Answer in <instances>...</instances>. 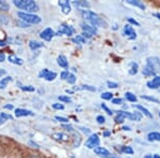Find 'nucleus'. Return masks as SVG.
I'll list each match as a JSON object with an SVG mask.
<instances>
[{
	"label": "nucleus",
	"instance_id": "13",
	"mask_svg": "<svg viewBox=\"0 0 160 158\" xmlns=\"http://www.w3.org/2000/svg\"><path fill=\"white\" fill-rule=\"evenodd\" d=\"M81 27H82V30L83 32H87V33H90L91 35L93 34H96L97 32V29L95 27H93L91 25H88V24H81Z\"/></svg>",
	"mask_w": 160,
	"mask_h": 158
},
{
	"label": "nucleus",
	"instance_id": "45",
	"mask_svg": "<svg viewBox=\"0 0 160 158\" xmlns=\"http://www.w3.org/2000/svg\"><path fill=\"white\" fill-rule=\"evenodd\" d=\"M68 75H69V73L68 71H64V72H62L61 73V78L62 79H66L68 77Z\"/></svg>",
	"mask_w": 160,
	"mask_h": 158
},
{
	"label": "nucleus",
	"instance_id": "15",
	"mask_svg": "<svg viewBox=\"0 0 160 158\" xmlns=\"http://www.w3.org/2000/svg\"><path fill=\"white\" fill-rule=\"evenodd\" d=\"M58 64L61 67H64V69H66V67L68 66V59H66V57L63 56V55L59 56L58 57Z\"/></svg>",
	"mask_w": 160,
	"mask_h": 158
},
{
	"label": "nucleus",
	"instance_id": "43",
	"mask_svg": "<svg viewBox=\"0 0 160 158\" xmlns=\"http://www.w3.org/2000/svg\"><path fill=\"white\" fill-rule=\"evenodd\" d=\"M96 121L98 122L99 124H104L105 123V116H102V115H98L96 118Z\"/></svg>",
	"mask_w": 160,
	"mask_h": 158
},
{
	"label": "nucleus",
	"instance_id": "1",
	"mask_svg": "<svg viewBox=\"0 0 160 158\" xmlns=\"http://www.w3.org/2000/svg\"><path fill=\"white\" fill-rule=\"evenodd\" d=\"M82 15H83V17L88 22L91 23V26H93V27L96 28V27H102H102H107V24H106L105 20L102 17H99L96 13L92 11H83L82 12Z\"/></svg>",
	"mask_w": 160,
	"mask_h": 158
},
{
	"label": "nucleus",
	"instance_id": "42",
	"mask_svg": "<svg viewBox=\"0 0 160 158\" xmlns=\"http://www.w3.org/2000/svg\"><path fill=\"white\" fill-rule=\"evenodd\" d=\"M0 116H1V118H3L4 120H12V115H8V113H1V115H0Z\"/></svg>",
	"mask_w": 160,
	"mask_h": 158
},
{
	"label": "nucleus",
	"instance_id": "16",
	"mask_svg": "<svg viewBox=\"0 0 160 158\" xmlns=\"http://www.w3.org/2000/svg\"><path fill=\"white\" fill-rule=\"evenodd\" d=\"M127 3L131 4V6H135V7L139 8V9H141V10H145V4H144L142 1H137V0H128Z\"/></svg>",
	"mask_w": 160,
	"mask_h": 158
},
{
	"label": "nucleus",
	"instance_id": "51",
	"mask_svg": "<svg viewBox=\"0 0 160 158\" xmlns=\"http://www.w3.org/2000/svg\"><path fill=\"white\" fill-rule=\"evenodd\" d=\"M4 122H6V120H4L3 118H1V116H0V125H2V124H3Z\"/></svg>",
	"mask_w": 160,
	"mask_h": 158
},
{
	"label": "nucleus",
	"instance_id": "52",
	"mask_svg": "<svg viewBox=\"0 0 160 158\" xmlns=\"http://www.w3.org/2000/svg\"><path fill=\"white\" fill-rule=\"evenodd\" d=\"M110 135H111L110 131H105V133H104V136H105V137H109Z\"/></svg>",
	"mask_w": 160,
	"mask_h": 158
},
{
	"label": "nucleus",
	"instance_id": "3",
	"mask_svg": "<svg viewBox=\"0 0 160 158\" xmlns=\"http://www.w3.org/2000/svg\"><path fill=\"white\" fill-rule=\"evenodd\" d=\"M18 17L22 20H24L26 23H29V24H38L41 23V17L34 14H29V13L26 12H18Z\"/></svg>",
	"mask_w": 160,
	"mask_h": 158
},
{
	"label": "nucleus",
	"instance_id": "53",
	"mask_svg": "<svg viewBox=\"0 0 160 158\" xmlns=\"http://www.w3.org/2000/svg\"><path fill=\"white\" fill-rule=\"evenodd\" d=\"M123 129L127 131V130H130V127H129V126H123Z\"/></svg>",
	"mask_w": 160,
	"mask_h": 158
},
{
	"label": "nucleus",
	"instance_id": "27",
	"mask_svg": "<svg viewBox=\"0 0 160 158\" xmlns=\"http://www.w3.org/2000/svg\"><path fill=\"white\" fill-rule=\"evenodd\" d=\"M72 41H73L74 43H77V44H84L86 43V38L82 37V35H77V37L74 38Z\"/></svg>",
	"mask_w": 160,
	"mask_h": 158
},
{
	"label": "nucleus",
	"instance_id": "35",
	"mask_svg": "<svg viewBox=\"0 0 160 158\" xmlns=\"http://www.w3.org/2000/svg\"><path fill=\"white\" fill-rule=\"evenodd\" d=\"M59 100L61 102H64V103H71L72 102V98L68 97V96H59Z\"/></svg>",
	"mask_w": 160,
	"mask_h": 158
},
{
	"label": "nucleus",
	"instance_id": "48",
	"mask_svg": "<svg viewBox=\"0 0 160 158\" xmlns=\"http://www.w3.org/2000/svg\"><path fill=\"white\" fill-rule=\"evenodd\" d=\"M4 60H6V55L0 51V62H3Z\"/></svg>",
	"mask_w": 160,
	"mask_h": 158
},
{
	"label": "nucleus",
	"instance_id": "20",
	"mask_svg": "<svg viewBox=\"0 0 160 158\" xmlns=\"http://www.w3.org/2000/svg\"><path fill=\"white\" fill-rule=\"evenodd\" d=\"M52 138H55L56 140H59V141H68L69 137L68 135H64V134H53Z\"/></svg>",
	"mask_w": 160,
	"mask_h": 158
},
{
	"label": "nucleus",
	"instance_id": "38",
	"mask_svg": "<svg viewBox=\"0 0 160 158\" xmlns=\"http://www.w3.org/2000/svg\"><path fill=\"white\" fill-rule=\"evenodd\" d=\"M102 109H104V110L106 111V112L108 113V115H112V113H113L112 111H111V110L109 109V108H108L107 106L105 105V104H102Z\"/></svg>",
	"mask_w": 160,
	"mask_h": 158
},
{
	"label": "nucleus",
	"instance_id": "33",
	"mask_svg": "<svg viewBox=\"0 0 160 158\" xmlns=\"http://www.w3.org/2000/svg\"><path fill=\"white\" fill-rule=\"evenodd\" d=\"M122 152L126 153V154H132L133 150L130 146H122Z\"/></svg>",
	"mask_w": 160,
	"mask_h": 158
},
{
	"label": "nucleus",
	"instance_id": "21",
	"mask_svg": "<svg viewBox=\"0 0 160 158\" xmlns=\"http://www.w3.org/2000/svg\"><path fill=\"white\" fill-rule=\"evenodd\" d=\"M29 46H30V48L32 49V50H35V49L42 47L43 44L41 42H38V41H35V40H31L29 42Z\"/></svg>",
	"mask_w": 160,
	"mask_h": 158
},
{
	"label": "nucleus",
	"instance_id": "41",
	"mask_svg": "<svg viewBox=\"0 0 160 158\" xmlns=\"http://www.w3.org/2000/svg\"><path fill=\"white\" fill-rule=\"evenodd\" d=\"M56 120H58L60 122H63V123H68V119L63 118V116H58V115L56 116Z\"/></svg>",
	"mask_w": 160,
	"mask_h": 158
},
{
	"label": "nucleus",
	"instance_id": "7",
	"mask_svg": "<svg viewBox=\"0 0 160 158\" xmlns=\"http://www.w3.org/2000/svg\"><path fill=\"white\" fill-rule=\"evenodd\" d=\"M40 77L46 79L47 81H52V80L57 77V74L55 73V72H51V71H49V69H45L40 73Z\"/></svg>",
	"mask_w": 160,
	"mask_h": 158
},
{
	"label": "nucleus",
	"instance_id": "8",
	"mask_svg": "<svg viewBox=\"0 0 160 158\" xmlns=\"http://www.w3.org/2000/svg\"><path fill=\"white\" fill-rule=\"evenodd\" d=\"M124 34L128 38H130V40H136L137 38L136 31L133 30V28L131 27L130 25H126L125 27H124Z\"/></svg>",
	"mask_w": 160,
	"mask_h": 158
},
{
	"label": "nucleus",
	"instance_id": "46",
	"mask_svg": "<svg viewBox=\"0 0 160 158\" xmlns=\"http://www.w3.org/2000/svg\"><path fill=\"white\" fill-rule=\"evenodd\" d=\"M112 104H114V105H120V104H122V99H121V98H114V99H112Z\"/></svg>",
	"mask_w": 160,
	"mask_h": 158
},
{
	"label": "nucleus",
	"instance_id": "25",
	"mask_svg": "<svg viewBox=\"0 0 160 158\" xmlns=\"http://www.w3.org/2000/svg\"><path fill=\"white\" fill-rule=\"evenodd\" d=\"M125 97H126V99L127 100H129V102H132V103H135L137 102V96L133 93H131V92H127L125 94Z\"/></svg>",
	"mask_w": 160,
	"mask_h": 158
},
{
	"label": "nucleus",
	"instance_id": "56",
	"mask_svg": "<svg viewBox=\"0 0 160 158\" xmlns=\"http://www.w3.org/2000/svg\"><path fill=\"white\" fill-rule=\"evenodd\" d=\"M66 93H69V94H72L73 91H71V90H66Z\"/></svg>",
	"mask_w": 160,
	"mask_h": 158
},
{
	"label": "nucleus",
	"instance_id": "17",
	"mask_svg": "<svg viewBox=\"0 0 160 158\" xmlns=\"http://www.w3.org/2000/svg\"><path fill=\"white\" fill-rule=\"evenodd\" d=\"M133 108H136V109L140 110L142 113H144L146 116H148V118H153V115H152V113L149 112V111L146 109V108H144L143 106H140V105H133Z\"/></svg>",
	"mask_w": 160,
	"mask_h": 158
},
{
	"label": "nucleus",
	"instance_id": "18",
	"mask_svg": "<svg viewBox=\"0 0 160 158\" xmlns=\"http://www.w3.org/2000/svg\"><path fill=\"white\" fill-rule=\"evenodd\" d=\"M148 141H160V134L153 131V133H149L148 135Z\"/></svg>",
	"mask_w": 160,
	"mask_h": 158
},
{
	"label": "nucleus",
	"instance_id": "58",
	"mask_svg": "<svg viewBox=\"0 0 160 158\" xmlns=\"http://www.w3.org/2000/svg\"><path fill=\"white\" fill-rule=\"evenodd\" d=\"M153 158H160V156H159V155H154Z\"/></svg>",
	"mask_w": 160,
	"mask_h": 158
},
{
	"label": "nucleus",
	"instance_id": "29",
	"mask_svg": "<svg viewBox=\"0 0 160 158\" xmlns=\"http://www.w3.org/2000/svg\"><path fill=\"white\" fill-rule=\"evenodd\" d=\"M112 96H113V94H112V93H110V92H104L102 95H100V97H102V99H106V100L111 99Z\"/></svg>",
	"mask_w": 160,
	"mask_h": 158
},
{
	"label": "nucleus",
	"instance_id": "54",
	"mask_svg": "<svg viewBox=\"0 0 160 158\" xmlns=\"http://www.w3.org/2000/svg\"><path fill=\"white\" fill-rule=\"evenodd\" d=\"M153 15H154V16H156L157 18L160 20V14H159V13H155V14H153Z\"/></svg>",
	"mask_w": 160,
	"mask_h": 158
},
{
	"label": "nucleus",
	"instance_id": "31",
	"mask_svg": "<svg viewBox=\"0 0 160 158\" xmlns=\"http://www.w3.org/2000/svg\"><path fill=\"white\" fill-rule=\"evenodd\" d=\"M20 89H22V91H27V92H33V91H34V87H32V85H22V87H20Z\"/></svg>",
	"mask_w": 160,
	"mask_h": 158
},
{
	"label": "nucleus",
	"instance_id": "57",
	"mask_svg": "<svg viewBox=\"0 0 160 158\" xmlns=\"http://www.w3.org/2000/svg\"><path fill=\"white\" fill-rule=\"evenodd\" d=\"M144 158H152V156H151V155H146V156H144Z\"/></svg>",
	"mask_w": 160,
	"mask_h": 158
},
{
	"label": "nucleus",
	"instance_id": "10",
	"mask_svg": "<svg viewBox=\"0 0 160 158\" xmlns=\"http://www.w3.org/2000/svg\"><path fill=\"white\" fill-rule=\"evenodd\" d=\"M94 152H95V154L98 155L99 157H102V158H108V157H111L110 152L108 151L107 149H105V147H102V146L95 147V149H94Z\"/></svg>",
	"mask_w": 160,
	"mask_h": 158
},
{
	"label": "nucleus",
	"instance_id": "39",
	"mask_svg": "<svg viewBox=\"0 0 160 158\" xmlns=\"http://www.w3.org/2000/svg\"><path fill=\"white\" fill-rule=\"evenodd\" d=\"M52 107L55 108V109H58V110H62V109H64V106L62 105V104H53Z\"/></svg>",
	"mask_w": 160,
	"mask_h": 158
},
{
	"label": "nucleus",
	"instance_id": "9",
	"mask_svg": "<svg viewBox=\"0 0 160 158\" xmlns=\"http://www.w3.org/2000/svg\"><path fill=\"white\" fill-rule=\"evenodd\" d=\"M53 35H55V32H53V30L51 29V28H46L45 30H43L42 32H41V38H42L43 40L47 41V42L51 41Z\"/></svg>",
	"mask_w": 160,
	"mask_h": 158
},
{
	"label": "nucleus",
	"instance_id": "49",
	"mask_svg": "<svg viewBox=\"0 0 160 158\" xmlns=\"http://www.w3.org/2000/svg\"><path fill=\"white\" fill-rule=\"evenodd\" d=\"M7 73V71L6 69H0V76H2V75H6Z\"/></svg>",
	"mask_w": 160,
	"mask_h": 158
},
{
	"label": "nucleus",
	"instance_id": "19",
	"mask_svg": "<svg viewBox=\"0 0 160 158\" xmlns=\"http://www.w3.org/2000/svg\"><path fill=\"white\" fill-rule=\"evenodd\" d=\"M9 61L11 62V63H13V64H17V65H22V59L20 58H17L16 56H14V55H11V56H9Z\"/></svg>",
	"mask_w": 160,
	"mask_h": 158
},
{
	"label": "nucleus",
	"instance_id": "55",
	"mask_svg": "<svg viewBox=\"0 0 160 158\" xmlns=\"http://www.w3.org/2000/svg\"><path fill=\"white\" fill-rule=\"evenodd\" d=\"M6 45V42H3V41H0V46H4Z\"/></svg>",
	"mask_w": 160,
	"mask_h": 158
},
{
	"label": "nucleus",
	"instance_id": "32",
	"mask_svg": "<svg viewBox=\"0 0 160 158\" xmlns=\"http://www.w3.org/2000/svg\"><path fill=\"white\" fill-rule=\"evenodd\" d=\"M66 80H68V84H75V81H76V76H75L74 74H69L68 75V77L66 78Z\"/></svg>",
	"mask_w": 160,
	"mask_h": 158
},
{
	"label": "nucleus",
	"instance_id": "28",
	"mask_svg": "<svg viewBox=\"0 0 160 158\" xmlns=\"http://www.w3.org/2000/svg\"><path fill=\"white\" fill-rule=\"evenodd\" d=\"M143 74L145 75V76H155V75H156V73H155L153 69H149V67H148V66L144 67Z\"/></svg>",
	"mask_w": 160,
	"mask_h": 158
},
{
	"label": "nucleus",
	"instance_id": "30",
	"mask_svg": "<svg viewBox=\"0 0 160 158\" xmlns=\"http://www.w3.org/2000/svg\"><path fill=\"white\" fill-rule=\"evenodd\" d=\"M9 23V17L3 14H0V25H7Z\"/></svg>",
	"mask_w": 160,
	"mask_h": 158
},
{
	"label": "nucleus",
	"instance_id": "22",
	"mask_svg": "<svg viewBox=\"0 0 160 158\" xmlns=\"http://www.w3.org/2000/svg\"><path fill=\"white\" fill-rule=\"evenodd\" d=\"M10 81H12V77H10V76H7L6 78L0 80V89H4V88L7 87L8 82H10Z\"/></svg>",
	"mask_w": 160,
	"mask_h": 158
},
{
	"label": "nucleus",
	"instance_id": "2",
	"mask_svg": "<svg viewBox=\"0 0 160 158\" xmlns=\"http://www.w3.org/2000/svg\"><path fill=\"white\" fill-rule=\"evenodd\" d=\"M14 4L20 10H25L26 12H37L38 11V6L35 1L32 0H15Z\"/></svg>",
	"mask_w": 160,
	"mask_h": 158
},
{
	"label": "nucleus",
	"instance_id": "44",
	"mask_svg": "<svg viewBox=\"0 0 160 158\" xmlns=\"http://www.w3.org/2000/svg\"><path fill=\"white\" fill-rule=\"evenodd\" d=\"M115 122H117V123H123L124 122V118L122 115H117L115 116Z\"/></svg>",
	"mask_w": 160,
	"mask_h": 158
},
{
	"label": "nucleus",
	"instance_id": "59",
	"mask_svg": "<svg viewBox=\"0 0 160 158\" xmlns=\"http://www.w3.org/2000/svg\"><path fill=\"white\" fill-rule=\"evenodd\" d=\"M159 116H160V112H159Z\"/></svg>",
	"mask_w": 160,
	"mask_h": 158
},
{
	"label": "nucleus",
	"instance_id": "11",
	"mask_svg": "<svg viewBox=\"0 0 160 158\" xmlns=\"http://www.w3.org/2000/svg\"><path fill=\"white\" fill-rule=\"evenodd\" d=\"M149 89H159L160 88V76H155L153 79L148 82Z\"/></svg>",
	"mask_w": 160,
	"mask_h": 158
},
{
	"label": "nucleus",
	"instance_id": "12",
	"mask_svg": "<svg viewBox=\"0 0 160 158\" xmlns=\"http://www.w3.org/2000/svg\"><path fill=\"white\" fill-rule=\"evenodd\" d=\"M59 6L62 9V12L64 14H68L71 12V4L68 0H63V1H59Z\"/></svg>",
	"mask_w": 160,
	"mask_h": 158
},
{
	"label": "nucleus",
	"instance_id": "24",
	"mask_svg": "<svg viewBox=\"0 0 160 158\" xmlns=\"http://www.w3.org/2000/svg\"><path fill=\"white\" fill-rule=\"evenodd\" d=\"M138 72V64L136 62H131L130 63V69H129V74L130 75H135Z\"/></svg>",
	"mask_w": 160,
	"mask_h": 158
},
{
	"label": "nucleus",
	"instance_id": "40",
	"mask_svg": "<svg viewBox=\"0 0 160 158\" xmlns=\"http://www.w3.org/2000/svg\"><path fill=\"white\" fill-rule=\"evenodd\" d=\"M127 22L128 23H130V24H132V25H135V26H140V24H139L137 20H135L133 18H131V17H128L127 18Z\"/></svg>",
	"mask_w": 160,
	"mask_h": 158
},
{
	"label": "nucleus",
	"instance_id": "37",
	"mask_svg": "<svg viewBox=\"0 0 160 158\" xmlns=\"http://www.w3.org/2000/svg\"><path fill=\"white\" fill-rule=\"evenodd\" d=\"M107 84H108V87H109V88H112V89H115V88H118V84H117V82H113V81H108V82H107Z\"/></svg>",
	"mask_w": 160,
	"mask_h": 158
},
{
	"label": "nucleus",
	"instance_id": "4",
	"mask_svg": "<svg viewBox=\"0 0 160 158\" xmlns=\"http://www.w3.org/2000/svg\"><path fill=\"white\" fill-rule=\"evenodd\" d=\"M146 66L153 69L155 73H160V60L157 57H148L146 59Z\"/></svg>",
	"mask_w": 160,
	"mask_h": 158
},
{
	"label": "nucleus",
	"instance_id": "23",
	"mask_svg": "<svg viewBox=\"0 0 160 158\" xmlns=\"http://www.w3.org/2000/svg\"><path fill=\"white\" fill-rule=\"evenodd\" d=\"M73 4L78 8H84V9L90 7V3L87 1H73Z\"/></svg>",
	"mask_w": 160,
	"mask_h": 158
},
{
	"label": "nucleus",
	"instance_id": "14",
	"mask_svg": "<svg viewBox=\"0 0 160 158\" xmlns=\"http://www.w3.org/2000/svg\"><path fill=\"white\" fill-rule=\"evenodd\" d=\"M15 115H16L17 118H19V116L34 115V113H33L32 111H30V110H26V109H22V108H17V109L15 110Z\"/></svg>",
	"mask_w": 160,
	"mask_h": 158
},
{
	"label": "nucleus",
	"instance_id": "34",
	"mask_svg": "<svg viewBox=\"0 0 160 158\" xmlns=\"http://www.w3.org/2000/svg\"><path fill=\"white\" fill-rule=\"evenodd\" d=\"M80 89H82V90H89V91H95V88L94 87H92V85H89V84H83V85H81V88Z\"/></svg>",
	"mask_w": 160,
	"mask_h": 158
},
{
	"label": "nucleus",
	"instance_id": "5",
	"mask_svg": "<svg viewBox=\"0 0 160 158\" xmlns=\"http://www.w3.org/2000/svg\"><path fill=\"white\" fill-rule=\"evenodd\" d=\"M75 33V29L73 27H71V26L68 25H61L60 27H59V31L57 32L56 35H61V34H65V35H68V37H71V35H73Z\"/></svg>",
	"mask_w": 160,
	"mask_h": 158
},
{
	"label": "nucleus",
	"instance_id": "47",
	"mask_svg": "<svg viewBox=\"0 0 160 158\" xmlns=\"http://www.w3.org/2000/svg\"><path fill=\"white\" fill-rule=\"evenodd\" d=\"M82 37H83L84 38H92V35L90 34V33H87V32H82Z\"/></svg>",
	"mask_w": 160,
	"mask_h": 158
},
{
	"label": "nucleus",
	"instance_id": "6",
	"mask_svg": "<svg viewBox=\"0 0 160 158\" xmlns=\"http://www.w3.org/2000/svg\"><path fill=\"white\" fill-rule=\"evenodd\" d=\"M98 144H99V138H98V135L96 134L91 135L90 138L86 142V146L89 147V149H95L96 146H98Z\"/></svg>",
	"mask_w": 160,
	"mask_h": 158
},
{
	"label": "nucleus",
	"instance_id": "26",
	"mask_svg": "<svg viewBox=\"0 0 160 158\" xmlns=\"http://www.w3.org/2000/svg\"><path fill=\"white\" fill-rule=\"evenodd\" d=\"M10 9V6L9 3H8L7 1H2V0H0V11H9Z\"/></svg>",
	"mask_w": 160,
	"mask_h": 158
},
{
	"label": "nucleus",
	"instance_id": "50",
	"mask_svg": "<svg viewBox=\"0 0 160 158\" xmlns=\"http://www.w3.org/2000/svg\"><path fill=\"white\" fill-rule=\"evenodd\" d=\"M4 108H6V109H13V106L12 105H6L4 106Z\"/></svg>",
	"mask_w": 160,
	"mask_h": 158
},
{
	"label": "nucleus",
	"instance_id": "36",
	"mask_svg": "<svg viewBox=\"0 0 160 158\" xmlns=\"http://www.w3.org/2000/svg\"><path fill=\"white\" fill-rule=\"evenodd\" d=\"M142 98H143V99H148V100H151V102H154V103H157V104H159L160 102L158 99H157V98H155V97H149V96H142Z\"/></svg>",
	"mask_w": 160,
	"mask_h": 158
}]
</instances>
